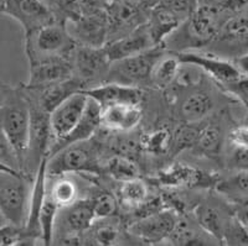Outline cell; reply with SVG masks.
Here are the masks:
<instances>
[{
	"mask_svg": "<svg viewBox=\"0 0 248 246\" xmlns=\"http://www.w3.org/2000/svg\"><path fill=\"white\" fill-rule=\"evenodd\" d=\"M232 62L242 76H248V51L241 56L236 57Z\"/></svg>",
	"mask_w": 248,
	"mask_h": 246,
	"instance_id": "obj_41",
	"label": "cell"
},
{
	"mask_svg": "<svg viewBox=\"0 0 248 246\" xmlns=\"http://www.w3.org/2000/svg\"><path fill=\"white\" fill-rule=\"evenodd\" d=\"M103 170H105L108 176L119 182L139 177L138 165L133 159H130L129 157L121 154L113 155L112 157H109L106 161Z\"/></svg>",
	"mask_w": 248,
	"mask_h": 246,
	"instance_id": "obj_32",
	"label": "cell"
},
{
	"mask_svg": "<svg viewBox=\"0 0 248 246\" xmlns=\"http://www.w3.org/2000/svg\"><path fill=\"white\" fill-rule=\"evenodd\" d=\"M211 43H220L230 50L248 46V19L238 16L230 17Z\"/></svg>",
	"mask_w": 248,
	"mask_h": 246,
	"instance_id": "obj_24",
	"label": "cell"
},
{
	"mask_svg": "<svg viewBox=\"0 0 248 246\" xmlns=\"http://www.w3.org/2000/svg\"><path fill=\"white\" fill-rule=\"evenodd\" d=\"M88 97L83 90L70 95L50 113V126L52 132V144L63 140L81 120L86 110ZM51 144V145H52Z\"/></svg>",
	"mask_w": 248,
	"mask_h": 246,
	"instance_id": "obj_12",
	"label": "cell"
},
{
	"mask_svg": "<svg viewBox=\"0 0 248 246\" xmlns=\"http://www.w3.org/2000/svg\"><path fill=\"white\" fill-rule=\"evenodd\" d=\"M0 171L13 172V174L23 172L20 168L19 159H17L14 148L10 145L1 129H0Z\"/></svg>",
	"mask_w": 248,
	"mask_h": 246,
	"instance_id": "obj_35",
	"label": "cell"
},
{
	"mask_svg": "<svg viewBox=\"0 0 248 246\" xmlns=\"http://www.w3.org/2000/svg\"><path fill=\"white\" fill-rule=\"evenodd\" d=\"M44 1H45V3H46V0H44ZM48 1H50V0H47V4H48ZM52 1H54V4L56 3V0H52ZM48 5H50V4H48Z\"/></svg>",
	"mask_w": 248,
	"mask_h": 246,
	"instance_id": "obj_44",
	"label": "cell"
},
{
	"mask_svg": "<svg viewBox=\"0 0 248 246\" xmlns=\"http://www.w3.org/2000/svg\"><path fill=\"white\" fill-rule=\"evenodd\" d=\"M54 178L55 181L51 183L50 187L47 185V193L60 209L68 207L79 199L78 185L75 179L68 177V174L54 177Z\"/></svg>",
	"mask_w": 248,
	"mask_h": 246,
	"instance_id": "obj_27",
	"label": "cell"
},
{
	"mask_svg": "<svg viewBox=\"0 0 248 246\" xmlns=\"http://www.w3.org/2000/svg\"><path fill=\"white\" fill-rule=\"evenodd\" d=\"M226 165L230 171H248V148L230 145Z\"/></svg>",
	"mask_w": 248,
	"mask_h": 246,
	"instance_id": "obj_38",
	"label": "cell"
},
{
	"mask_svg": "<svg viewBox=\"0 0 248 246\" xmlns=\"http://www.w3.org/2000/svg\"><path fill=\"white\" fill-rule=\"evenodd\" d=\"M74 77L71 57H48L30 63V78L26 86L43 87Z\"/></svg>",
	"mask_w": 248,
	"mask_h": 246,
	"instance_id": "obj_17",
	"label": "cell"
},
{
	"mask_svg": "<svg viewBox=\"0 0 248 246\" xmlns=\"http://www.w3.org/2000/svg\"><path fill=\"white\" fill-rule=\"evenodd\" d=\"M71 62L74 77L81 82L83 89L103 83L110 66V59L103 47L78 45L75 47Z\"/></svg>",
	"mask_w": 248,
	"mask_h": 246,
	"instance_id": "obj_6",
	"label": "cell"
},
{
	"mask_svg": "<svg viewBox=\"0 0 248 246\" xmlns=\"http://www.w3.org/2000/svg\"><path fill=\"white\" fill-rule=\"evenodd\" d=\"M10 89H12V87H10V86H8V84L1 83V82H0V106H1V104L4 103V101H5L6 97H8Z\"/></svg>",
	"mask_w": 248,
	"mask_h": 246,
	"instance_id": "obj_42",
	"label": "cell"
},
{
	"mask_svg": "<svg viewBox=\"0 0 248 246\" xmlns=\"http://www.w3.org/2000/svg\"><path fill=\"white\" fill-rule=\"evenodd\" d=\"M60 212V208L55 203L48 193H46L45 201L40 210L39 216V229H40V239L43 240L45 245H50L54 241L55 236V227H56L57 214Z\"/></svg>",
	"mask_w": 248,
	"mask_h": 246,
	"instance_id": "obj_30",
	"label": "cell"
},
{
	"mask_svg": "<svg viewBox=\"0 0 248 246\" xmlns=\"http://www.w3.org/2000/svg\"><path fill=\"white\" fill-rule=\"evenodd\" d=\"M20 87L29 101L34 103L48 114L70 95L83 90L81 82L77 81L75 77L67 81L47 84L43 87H29L26 84H21Z\"/></svg>",
	"mask_w": 248,
	"mask_h": 246,
	"instance_id": "obj_15",
	"label": "cell"
},
{
	"mask_svg": "<svg viewBox=\"0 0 248 246\" xmlns=\"http://www.w3.org/2000/svg\"><path fill=\"white\" fill-rule=\"evenodd\" d=\"M178 57L181 65H191L199 67L222 87L242 76L240 71L233 65V62L214 56V55H207V53L203 55V53L194 52V51H183L178 53Z\"/></svg>",
	"mask_w": 248,
	"mask_h": 246,
	"instance_id": "obj_16",
	"label": "cell"
},
{
	"mask_svg": "<svg viewBox=\"0 0 248 246\" xmlns=\"http://www.w3.org/2000/svg\"><path fill=\"white\" fill-rule=\"evenodd\" d=\"M181 67V62L178 55H164L155 65L152 73V84L154 87L165 89L176 79L179 71Z\"/></svg>",
	"mask_w": 248,
	"mask_h": 246,
	"instance_id": "obj_28",
	"label": "cell"
},
{
	"mask_svg": "<svg viewBox=\"0 0 248 246\" xmlns=\"http://www.w3.org/2000/svg\"><path fill=\"white\" fill-rule=\"evenodd\" d=\"M63 212L57 214L56 227L62 232V244H79L82 240L79 235L90 230L97 221L92 208L91 199H77L75 203L65 208Z\"/></svg>",
	"mask_w": 248,
	"mask_h": 246,
	"instance_id": "obj_8",
	"label": "cell"
},
{
	"mask_svg": "<svg viewBox=\"0 0 248 246\" xmlns=\"http://www.w3.org/2000/svg\"><path fill=\"white\" fill-rule=\"evenodd\" d=\"M119 236L121 232L116 225L103 224L99 225L96 232H93L92 243L97 245H116L117 243H119Z\"/></svg>",
	"mask_w": 248,
	"mask_h": 246,
	"instance_id": "obj_37",
	"label": "cell"
},
{
	"mask_svg": "<svg viewBox=\"0 0 248 246\" xmlns=\"http://www.w3.org/2000/svg\"><path fill=\"white\" fill-rule=\"evenodd\" d=\"M90 140L66 146L48 157L46 162L47 177L72 174H98L102 171L98 150L96 146L91 145Z\"/></svg>",
	"mask_w": 248,
	"mask_h": 246,
	"instance_id": "obj_5",
	"label": "cell"
},
{
	"mask_svg": "<svg viewBox=\"0 0 248 246\" xmlns=\"http://www.w3.org/2000/svg\"><path fill=\"white\" fill-rule=\"evenodd\" d=\"M91 202L97 220L110 218L116 214L118 209V199L107 192L97 194L94 198L91 199Z\"/></svg>",
	"mask_w": 248,
	"mask_h": 246,
	"instance_id": "obj_34",
	"label": "cell"
},
{
	"mask_svg": "<svg viewBox=\"0 0 248 246\" xmlns=\"http://www.w3.org/2000/svg\"><path fill=\"white\" fill-rule=\"evenodd\" d=\"M225 141L222 128L216 123H207L198 130L192 151L196 155L216 159L221 155Z\"/></svg>",
	"mask_w": 248,
	"mask_h": 246,
	"instance_id": "obj_23",
	"label": "cell"
},
{
	"mask_svg": "<svg viewBox=\"0 0 248 246\" xmlns=\"http://www.w3.org/2000/svg\"><path fill=\"white\" fill-rule=\"evenodd\" d=\"M101 109V125L113 131H132L143 119L141 104H113Z\"/></svg>",
	"mask_w": 248,
	"mask_h": 246,
	"instance_id": "obj_21",
	"label": "cell"
},
{
	"mask_svg": "<svg viewBox=\"0 0 248 246\" xmlns=\"http://www.w3.org/2000/svg\"><path fill=\"white\" fill-rule=\"evenodd\" d=\"M0 129L14 148L20 168L25 172L30 136V108L20 86L16 88L12 87L0 106Z\"/></svg>",
	"mask_w": 248,
	"mask_h": 246,
	"instance_id": "obj_1",
	"label": "cell"
},
{
	"mask_svg": "<svg viewBox=\"0 0 248 246\" xmlns=\"http://www.w3.org/2000/svg\"><path fill=\"white\" fill-rule=\"evenodd\" d=\"M28 244L24 228L6 223L0 227V246H15Z\"/></svg>",
	"mask_w": 248,
	"mask_h": 246,
	"instance_id": "obj_36",
	"label": "cell"
},
{
	"mask_svg": "<svg viewBox=\"0 0 248 246\" xmlns=\"http://www.w3.org/2000/svg\"><path fill=\"white\" fill-rule=\"evenodd\" d=\"M174 245H210L218 244L212 236L203 232L199 225L196 228L187 220L179 218L174 230L167 239Z\"/></svg>",
	"mask_w": 248,
	"mask_h": 246,
	"instance_id": "obj_26",
	"label": "cell"
},
{
	"mask_svg": "<svg viewBox=\"0 0 248 246\" xmlns=\"http://www.w3.org/2000/svg\"><path fill=\"white\" fill-rule=\"evenodd\" d=\"M101 105L94 99L88 97L86 110L83 115H82L81 120L78 121V124L75 126V129L63 140L57 141V143L51 145L50 151H48V157L55 155L57 151H60L61 148L66 147V146L90 140L91 137L96 134L99 126H101Z\"/></svg>",
	"mask_w": 248,
	"mask_h": 246,
	"instance_id": "obj_20",
	"label": "cell"
},
{
	"mask_svg": "<svg viewBox=\"0 0 248 246\" xmlns=\"http://www.w3.org/2000/svg\"><path fill=\"white\" fill-rule=\"evenodd\" d=\"M230 17L225 10L214 4H198L194 13L184 23L186 34L194 46L210 45Z\"/></svg>",
	"mask_w": 248,
	"mask_h": 246,
	"instance_id": "obj_7",
	"label": "cell"
},
{
	"mask_svg": "<svg viewBox=\"0 0 248 246\" xmlns=\"http://www.w3.org/2000/svg\"><path fill=\"white\" fill-rule=\"evenodd\" d=\"M87 97L94 99L101 108L113 104H141L144 101L143 88L125 84L105 82L94 87L83 89Z\"/></svg>",
	"mask_w": 248,
	"mask_h": 246,
	"instance_id": "obj_19",
	"label": "cell"
},
{
	"mask_svg": "<svg viewBox=\"0 0 248 246\" xmlns=\"http://www.w3.org/2000/svg\"><path fill=\"white\" fill-rule=\"evenodd\" d=\"M3 14L16 20L25 35L59 20L54 9L44 0H8Z\"/></svg>",
	"mask_w": 248,
	"mask_h": 246,
	"instance_id": "obj_9",
	"label": "cell"
},
{
	"mask_svg": "<svg viewBox=\"0 0 248 246\" xmlns=\"http://www.w3.org/2000/svg\"><path fill=\"white\" fill-rule=\"evenodd\" d=\"M222 244L233 246H248V230L232 214L223 232Z\"/></svg>",
	"mask_w": 248,
	"mask_h": 246,
	"instance_id": "obj_33",
	"label": "cell"
},
{
	"mask_svg": "<svg viewBox=\"0 0 248 246\" xmlns=\"http://www.w3.org/2000/svg\"><path fill=\"white\" fill-rule=\"evenodd\" d=\"M167 53L163 45H156L149 50L113 61L109 66L105 82L125 84L143 88L152 84V73L156 62ZM103 82V83H105Z\"/></svg>",
	"mask_w": 248,
	"mask_h": 246,
	"instance_id": "obj_4",
	"label": "cell"
},
{
	"mask_svg": "<svg viewBox=\"0 0 248 246\" xmlns=\"http://www.w3.org/2000/svg\"><path fill=\"white\" fill-rule=\"evenodd\" d=\"M172 134L167 128H158V129L148 131L140 136L138 145L141 150L152 155L167 154L171 147Z\"/></svg>",
	"mask_w": 248,
	"mask_h": 246,
	"instance_id": "obj_31",
	"label": "cell"
},
{
	"mask_svg": "<svg viewBox=\"0 0 248 246\" xmlns=\"http://www.w3.org/2000/svg\"><path fill=\"white\" fill-rule=\"evenodd\" d=\"M153 46L156 45L153 41L147 21H145L128 34L107 42L105 45V50L110 62H113L149 50Z\"/></svg>",
	"mask_w": 248,
	"mask_h": 246,
	"instance_id": "obj_18",
	"label": "cell"
},
{
	"mask_svg": "<svg viewBox=\"0 0 248 246\" xmlns=\"http://www.w3.org/2000/svg\"><path fill=\"white\" fill-rule=\"evenodd\" d=\"M230 145L248 148V126H237L227 136Z\"/></svg>",
	"mask_w": 248,
	"mask_h": 246,
	"instance_id": "obj_40",
	"label": "cell"
},
{
	"mask_svg": "<svg viewBox=\"0 0 248 246\" xmlns=\"http://www.w3.org/2000/svg\"><path fill=\"white\" fill-rule=\"evenodd\" d=\"M176 210L163 208L133 221L128 230L132 235L145 243H160L167 240L178 223Z\"/></svg>",
	"mask_w": 248,
	"mask_h": 246,
	"instance_id": "obj_11",
	"label": "cell"
},
{
	"mask_svg": "<svg viewBox=\"0 0 248 246\" xmlns=\"http://www.w3.org/2000/svg\"><path fill=\"white\" fill-rule=\"evenodd\" d=\"M215 189L227 199L248 197V171H231L227 177H221Z\"/></svg>",
	"mask_w": 248,
	"mask_h": 246,
	"instance_id": "obj_29",
	"label": "cell"
},
{
	"mask_svg": "<svg viewBox=\"0 0 248 246\" xmlns=\"http://www.w3.org/2000/svg\"><path fill=\"white\" fill-rule=\"evenodd\" d=\"M76 45L66 21L61 19L25 35L29 63L48 57H71Z\"/></svg>",
	"mask_w": 248,
	"mask_h": 246,
	"instance_id": "obj_3",
	"label": "cell"
},
{
	"mask_svg": "<svg viewBox=\"0 0 248 246\" xmlns=\"http://www.w3.org/2000/svg\"><path fill=\"white\" fill-rule=\"evenodd\" d=\"M192 214H194V220L203 232L212 236L218 244H222L225 228L229 219L233 214L229 199L225 198L222 202H201L195 205Z\"/></svg>",
	"mask_w": 248,
	"mask_h": 246,
	"instance_id": "obj_13",
	"label": "cell"
},
{
	"mask_svg": "<svg viewBox=\"0 0 248 246\" xmlns=\"http://www.w3.org/2000/svg\"><path fill=\"white\" fill-rule=\"evenodd\" d=\"M34 176L0 171V216L8 224L25 228Z\"/></svg>",
	"mask_w": 248,
	"mask_h": 246,
	"instance_id": "obj_2",
	"label": "cell"
},
{
	"mask_svg": "<svg viewBox=\"0 0 248 246\" xmlns=\"http://www.w3.org/2000/svg\"><path fill=\"white\" fill-rule=\"evenodd\" d=\"M68 23L72 25V29H68L67 26L71 36L74 37L78 45L103 47L107 43L109 25H108L106 9L88 13Z\"/></svg>",
	"mask_w": 248,
	"mask_h": 246,
	"instance_id": "obj_14",
	"label": "cell"
},
{
	"mask_svg": "<svg viewBox=\"0 0 248 246\" xmlns=\"http://www.w3.org/2000/svg\"><path fill=\"white\" fill-rule=\"evenodd\" d=\"M220 174H210L194 166L174 162L159 171L156 181L169 188H215Z\"/></svg>",
	"mask_w": 248,
	"mask_h": 246,
	"instance_id": "obj_10",
	"label": "cell"
},
{
	"mask_svg": "<svg viewBox=\"0 0 248 246\" xmlns=\"http://www.w3.org/2000/svg\"><path fill=\"white\" fill-rule=\"evenodd\" d=\"M8 0H0V13H3L4 8H5V4Z\"/></svg>",
	"mask_w": 248,
	"mask_h": 246,
	"instance_id": "obj_43",
	"label": "cell"
},
{
	"mask_svg": "<svg viewBox=\"0 0 248 246\" xmlns=\"http://www.w3.org/2000/svg\"><path fill=\"white\" fill-rule=\"evenodd\" d=\"M214 108V98L209 92L195 90L181 101L180 116L185 124H199L211 114Z\"/></svg>",
	"mask_w": 248,
	"mask_h": 246,
	"instance_id": "obj_22",
	"label": "cell"
},
{
	"mask_svg": "<svg viewBox=\"0 0 248 246\" xmlns=\"http://www.w3.org/2000/svg\"><path fill=\"white\" fill-rule=\"evenodd\" d=\"M117 199L118 204L122 207L136 212L149 199V188L147 182H144L139 177L121 182Z\"/></svg>",
	"mask_w": 248,
	"mask_h": 246,
	"instance_id": "obj_25",
	"label": "cell"
},
{
	"mask_svg": "<svg viewBox=\"0 0 248 246\" xmlns=\"http://www.w3.org/2000/svg\"><path fill=\"white\" fill-rule=\"evenodd\" d=\"M229 201L231 203L233 216L248 230V197H240Z\"/></svg>",
	"mask_w": 248,
	"mask_h": 246,
	"instance_id": "obj_39",
	"label": "cell"
}]
</instances>
